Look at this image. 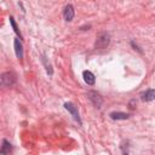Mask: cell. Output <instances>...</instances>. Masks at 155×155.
I'll return each mask as SVG.
<instances>
[{
  "instance_id": "1",
  "label": "cell",
  "mask_w": 155,
  "mask_h": 155,
  "mask_svg": "<svg viewBox=\"0 0 155 155\" xmlns=\"http://www.w3.org/2000/svg\"><path fill=\"white\" fill-rule=\"evenodd\" d=\"M16 84V75L12 71H5L0 74V87H12Z\"/></svg>"
},
{
  "instance_id": "2",
  "label": "cell",
  "mask_w": 155,
  "mask_h": 155,
  "mask_svg": "<svg viewBox=\"0 0 155 155\" xmlns=\"http://www.w3.org/2000/svg\"><path fill=\"white\" fill-rule=\"evenodd\" d=\"M109 41H110V36L108 33H99L96 38V44H94V47L98 48V50H102V48H105L108 45H109Z\"/></svg>"
},
{
  "instance_id": "3",
  "label": "cell",
  "mask_w": 155,
  "mask_h": 155,
  "mask_svg": "<svg viewBox=\"0 0 155 155\" xmlns=\"http://www.w3.org/2000/svg\"><path fill=\"white\" fill-rule=\"evenodd\" d=\"M64 108H65V109L71 114L73 119H74L79 125H81V119H80V114H79L78 107H75L71 102H67V103H64Z\"/></svg>"
},
{
  "instance_id": "4",
  "label": "cell",
  "mask_w": 155,
  "mask_h": 155,
  "mask_svg": "<svg viewBox=\"0 0 155 155\" xmlns=\"http://www.w3.org/2000/svg\"><path fill=\"white\" fill-rule=\"evenodd\" d=\"M87 96H88L90 101L93 103V105H94V107L101 108L103 99H102V97H101V94H99V93H97V92H94V91H90V92L87 93Z\"/></svg>"
},
{
  "instance_id": "5",
  "label": "cell",
  "mask_w": 155,
  "mask_h": 155,
  "mask_svg": "<svg viewBox=\"0 0 155 155\" xmlns=\"http://www.w3.org/2000/svg\"><path fill=\"white\" fill-rule=\"evenodd\" d=\"M74 15H75L74 7H73L70 4L65 5V7H64V10H63V17H64V19H65L67 22H70V21H73Z\"/></svg>"
},
{
  "instance_id": "6",
  "label": "cell",
  "mask_w": 155,
  "mask_h": 155,
  "mask_svg": "<svg viewBox=\"0 0 155 155\" xmlns=\"http://www.w3.org/2000/svg\"><path fill=\"white\" fill-rule=\"evenodd\" d=\"M154 97H155L154 88H149V90H147V91H144V92L140 93V99L143 102H151L154 99Z\"/></svg>"
},
{
  "instance_id": "7",
  "label": "cell",
  "mask_w": 155,
  "mask_h": 155,
  "mask_svg": "<svg viewBox=\"0 0 155 155\" xmlns=\"http://www.w3.org/2000/svg\"><path fill=\"white\" fill-rule=\"evenodd\" d=\"M13 45H15V52H16V57H17L18 59H22V58H23V45H22L21 40H19V39H15Z\"/></svg>"
},
{
  "instance_id": "8",
  "label": "cell",
  "mask_w": 155,
  "mask_h": 155,
  "mask_svg": "<svg viewBox=\"0 0 155 155\" xmlns=\"http://www.w3.org/2000/svg\"><path fill=\"white\" fill-rule=\"evenodd\" d=\"M82 76H84V80H85V82L87 85H93L96 82V78L90 70H84L82 71Z\"/></svg>"
},
{
  "instance_id": "9",
  "label": "cell",
  "mask_w": 155,
  "mask_h": 155,
  "mask_svg": "<svg viewBox=\"0 0 155 155\" xmlns=\"http://www.w3.org/2000/svg\"><path fill=\"white\" fill-rule=\"evenodd\" d=\"M109 116L113 120H126V119L130 117V114L122 113V111H113V113L109 114Z\"/></svg>"
},
{
  "instance_id": "10",
  "label": "cell",
  "mask_w": 155,
  "mask_h": 155,
  "mask_svg": "<svg viewBox=\"0 0 155 155\" xmlns=\"http://www.w3.org/2000/svg\"><path fill=\"white\" fill-rule=\"evenodd\" d=\"M11 150H12V147H11L10 142L4 139L2 140V145L0 148V154H8V153H11Z\"/></svg>"
},
{
  "instance_id": "11",
  "label": "cell",
  "mask_w": 155,
  "mask_h": 155,
  "mask_svg": "<svg viewBox=\"0 0 155 155\" xmlns=\"http://www.w3.org/2000/svg\"><path fill=\"white\" fill-rule=\"evenodd\" d=\"M10 23H11V25H12V28H13L15 33L19 36V39H22V34H21V31H19V29H18V27H17V24H16L15 19H13V17H10Z\"/></svg>"
}]
</instances>
